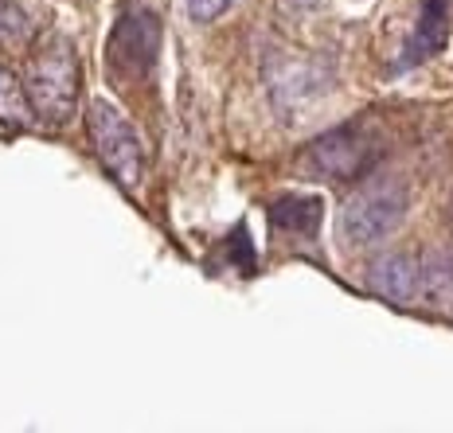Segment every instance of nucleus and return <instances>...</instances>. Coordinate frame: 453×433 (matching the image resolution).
Here are the masks:
<instances>
[{
    "mask_svg": "<svg viewBox=\"0 0 453 433\" xmlns=\"http://www.w3.org/2000/svg\"><path fill=\"white\" fill-rule=\"evenodd\" d=\"M79 55L63 35H51L27 63V102L43 125H67L79 110Z\"/></svg>",
    "mask_w": 453,
    "mask_h": 433,
    "instance_id": "f257e3e1",
    "label": "nucleus"
},
{
    "mask_svg": "<svg viewBox=\"0 0 453 433\" xmlns=\"http://www.w3.org/2000/svg\"><path fill=\"white\" fill-rule=\"evenodd\" d=\"M407 215V187L399 180H380L356 187L340 207V242L364 250L383 242Z\"/></svg>",
    "mask_w": 453,
    "mask_h": 433,
    "instance_id": "f03ea898",
    "label": "nucleus"
},
{
    "mask_svg": "<svg viewBox=\"0 0 453 433\" xmlns=\"http://www.w3.org/2000/svg\"><path fill=\"white\" fill-rule=\"evenodd\" d=\"M372 168H375V141L360 125L328 129L301 153V172L333 184H356Z\"/></svg>",
    "mask_w": 453,
    "mask_h": 433,
    "instance_id": "7ed1b4c3",
    "label": "nucleus"
},
{
    "mask_svg": "<svg viewBox=\"0 0 453 433\" xmlns=\"http://www.w3.org/2000/svg\"><path fill=\"white\" fill-rule=\"evenodd\" d=\"M87 121H90V141L102 168L126 192H134L141 184V172H145V153H141V141L134 133V125H129V118L118 106H110L106 98H94Z\"/></svg>",
    "mask_w": 453,
    "mask_h": 433,
    "instance_id": "20e7f679",
    "label": "nucleus"
},
{
    "mask_svg": "<svg viewBox=\"0 0 453 433\" xmlns=\"http://www.w3.org/2000/svg\"><path fill=\"white\" fill-rule=\"evenodd\" d=\"M157 51H160V20L149 8H134L118 20L110 35V74L113 82H137V79H149L157 63Z\"/></svg>",
    "mask_w": 453,
    "mask_h": 433,
    "instance_id": "39448f33",
    "label": "nucleus"
},
{
    "mask_svg": "<svg viewBox=\"0 0 453 433\" xmlns=\"http://www.w3.org/2000/svg\"><path fill=\"white\" fill-rule=\"evenodd\" d=\"M449 35V0H426L414 20L407 43H403V55H399V67H418L422 59L441 51Z\"/></svg>",
    "mask_w": 453,
    "mask_h": 433,
    "instance_id": "423d86ee",
    "label": "nucleus"
},
{
    "mask_svg": "<svg viewBox=\"0 0 453 433\" xmlns=\"http://www.w3.org/2000/svg\"><path fill=\"white\" fill-rule=\"evenodd\" d=\"M372 289L395 305H407V300H418L422 293V266L414 254H387V258L375 262L372 270Z\"/></svg>",
    "mask_w": 453,
    "mask_h": 433,
    "instance_id": "0eeeda50",
    "label": "nucleus"
},
{
    "mask_svg": "<svg viewBox=\"0 0 453 433\" xmlns=\"http://www.w3.org/2000/svg\"><path fill=\"white\" fill-rule=\"evenodd\" d=\"M320 215H325V203H320L317 195H281V200L270 207L273 227L294 231V234H317Z\"/></svg>",
    "mask_w": 453,
    "mask_h": 433,
    "instance_id": "6e6552de",
    "label": "nucleus"
},
{
    "mask_svg": "<svg viewBox=\"0 0 453 433\" xmlns=\"http://www.w3.org/2000/svg\"><path fill=\"white\" fill-rule=\"evenodd\" d=\"M32 102H27V90L24 82L16 79L8 67H0V125H32Z\"/></svg>",
    "mask_w": 453,
    "mask_h": 433,
    "instance_id": "1a4fd4ad",
    "label": "nucleus"
},
{
    "mask_svg": "<svg viewBox=\"0 0 453 433\" xmlns=\"http://www.w3.org/2000/svg\"><path fill=\"white\" fill-rule=\"evenodd\" d=\"M422 266V293L430 300H453V250H438L418 258Z\"/></svg>",
    "mask_w": 453,
    "mask_h": 433,
    "instance_id": "9d476101",
    "label": "nucleus"
},
{
    "mask_svg": "<svg viewBox=\"0 0 453 433\" xmlns=\"http://www.w3.org/2000/svg\"><path fill=\"white\" fill-rule=\"evenodd\" d=\"M32 35V20L16 0H0V47H16Z\"/></svg>",
    "mask_w": 453,
    "mask_h": 433,
    "instance_id": "9b49d317",
    "label": "nucleus"
},
{
    "mask_svg": "<svg viewBox=\"0 0 453 433\" xmlns=\"http://www.w3.org/2000/svg\"><path fill=\"white\" fill-rule=\"evenodd\" d=\"M226 4H231V0H188V12H192L196 24H211L226 12Z\"/></svg>",
    "mask_w": 453,
    "mask_h": 433,
    "instance_id": "f8f14e48",
    "label": "nucleus"
},
{
    "mask_svg": "<svg viewBox=\"0 0 453 433\" xmlns=\"http://www.w3.org/2000/svg\"><path fill=\"white\" fill-rule=\"evenodd\" d=\"M449 219H453V200H449Z\"/></svg>",
    "mask_w": 453,
    "mask_h": 433,
    "instance_id": "ddd939ff",
    "label": "nucleus"
}]
</instances>
